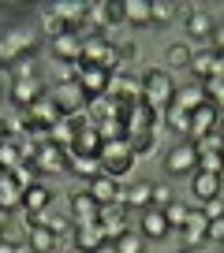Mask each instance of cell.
Listing matches in <instances>:
<instances>
[{
    "label": "cell",
    "mask_w": 224,
    "mask_h": 253,
    "mask_svg": "<svg viewBox=\"0 0 224 253\" xmlns=\"http://www.w3.org/2000/svg\"><path fill=\"white\" fill-rule=\"evenodd\" d=\"M142 97L150 104V112H168L172 108V97H176V82L165 67H150L142 75Z\"/></svg>",
    "instance_id": "1"
},
{
    "label": "cell",
    "mask_w": 224,
    "mask_h": 253,
    "mask_svg": "<svg viewBox=\"0 0 224 253\" xmlns=\"http://www.w3.org/2000/svg\"><path fill=\"white\" fill-rule=\"evenodd\" d=\"M198 171V149H194V142H176V145H168L165 153V175H194Z\"/></svg>",
    "instance_id": "2"
},
{
    "label": "cell",
    "mask_w": 224,
    "mask_h": 253,
    "mask_svg": "<svg viewBox=\"0 0 224 253\" xmlns=\"http://www.w3.org/2000/svg\"><path fill=\"white\" fill-rule=\"evenodd\" d=\"M213 30H217V23L209 19L206 8H191V11H187V19H183V34H187L183 41H187V45H206L209 48Z\"/></svg>",
    "instance_id": "3"
},
{
    "label": "cell",
    "mask_w": 224,
    "mask_h": 253,
    "mask_svg": "<svg viewBox=\"0 0 224 253\" xmlns=\"http://www.w3.org/2000/svg\"><path fill=\"white\" fill-rule=\"evenodd\" d=\"M221 190H224V175H213V171H194L191 175V194H194L198 205L221 198Z\"/></svg>",
    "instance_id": "4"
},
{
    "label": "cell",
    "mask_w": 224,
    "mask_h": 253,
    "mask_svg": "<svg viewBox=\"0 0 224 253\" xmlns=\"http://www.w3.org/2000/svg\"><path fill=\"white\" fill-rule=\"evenodd\" d=\"M138 235H142L146 242H161V238L172 235V227H168L161 209H142V216H138Z\"/></svg>",
    "instance_id": "5"
},
{
    "label": "cell",
    "mask_w": 224,
    "mask_h": 253,
    "mask_svg": "<svg viewBox=\"0 0 224 253\" xmlns=\"http://www.w3.org/2000/svg\"><path fill=\"white\" fill-rule=\"evenodd\" d=\"M217 123H221V112L213 104H202L198 112H191V138L187 142H202V138L217 134Z\"/></svg>",
    "instance_id": "6"
},
{
    "label": "cell",
    "mask_w": 224,
    "mask_h": 253,
    "mask_svg": "<svg viewBox=\"0 0 224 253\" xmlns=\"http://www.w3.org/2000/svg\"><path fill=\"white\" fill-rule=\"evenodd\" d=\"M101 160H105V175L120 179V175L131 168V160H135V157H131V149H127L123 142H109V145L101 149Z\"/></svg>",
    "instance_id": "7"
},
{
    "label": "cell",
    "mask_w": 224,
    "mask_h": 253,
    "mask_svg": "<svg viewBox=\"0 0 224 253\" xmlns=\"http://www.w3.org/2000/svg\"><path fill=\"white\" fill-rule=\"evenodd\" d=\"M172 104L183 112H198L202 104H209V93L202 82H187V86H176V97H172Z\"/></svg>",
    "instance_id": "8"
},
{
    "label": "cell",
    "mask_w": 224,
    "mask_h": 253,
    "mask_svg": "<svg viewBox=\"0 0 224 253\" xmlns=\"http://www.w3.org/2000/svg\"><path fill=\"white\" fill-rule=\"evenodd\" d=\"M187 71L194 75V82H202V86H206V82H213V75H217V48L209 45V48H198V52L191 56V67H187Z\"/></svg>",
    "instance_id": "9"
},
{
    "label": "cell",
    "mask_w": 224,
    "mask_h": 253,
    "mask_svg": "<svg viewBox=\"0 0 224 253\" xmlns=\"http://www.w3.org/2000/svg\"><path fill=\"white\" fill-rule=\"evenodd\" d=\"M53 56H56V63H75V60H82V38H79L75 30L60 34V38L53 41Z\"/></svg>",
    "instance_id": "10"
},
{
    "label": "cell",
    "mask_w": 224,
    "mask_h": 253,
    "mask_svg": "<svg viewBox=\"0 0 224 253\" xmlns=\"http://www.w3.org/2000/svg\"><path fill=\"white\" fill-rule=\"evenodd\" d=\"M90 198H94L97 205H116V201H123V190L116 186L112 175H97L94 186H90Z\"/></svg>",
    "instance_id": "11"
},
{
    "label": "cell",
    "mask_w": 224,
    "mask_h": 253,
    "mask_svg": "<svg viewBox=\"0 0 224 253\" xmlns=\"http://www.w3.org/2000/svg\"><path fill=\"white\" fill-rule=\"evenodd\" d=\"M45 97V86H41V79H23V82H11V101L15 104H26V108H34V104Z\"/></svg>",
    "instance_id": "12"
},
{
    "label": "cell",
    "mask_w": 224,
    "mask_h": 253,
    "mask_svg": "<svg viewBox=\"0 0 224 253\" xmlns=\"http://www.w3.org/2000/svg\"><path fill=\"white\" fill-rule=\"evenodd\" d=\"M71 223H75V227L97 223V201L90 198V194H75V198H71Z\"/></svg>",
    "instance_id": "13"
},
{
    "label": "cell",
    "mask_w": 224,
    "mask_h": 253,
    "mask_svg": "<svg viewBox=\"0 0 224 253\" xmlns=\"http://www.w3.org/2000/svg\"><path fill=\"white\" fill-rule=\"evenodd\" d=\"M105 242H109V238H105L101 223H86V227H75V246H79V250L94 253V250H101Z\"/></svg>",
    "instance_id": "14"
},
{
    "label": "cell",
    "mask_w": 224,
    "mask_h": 253,
    "mask_svg": "<svg viewBox=\"0 0 224 253\" xmlns=\"http://www.w3.org/2000/svg\"><path fill=\"white\" fill-rule=\"evenodd\" d=\"M105 82H109V71H105V67L82 63V79H79V89H82V93H101Z\"/></svg>",
    "instance_id": "15"
},
{
    "label": "cell",
    "mask_w": 224,
    "mask_h": 253,
    "mask_svg": "<svg viewBox=\"0 0 224 253\" xmlns=\"http://www.w3.org/2000/svg\"><path fill=\"white\" fill-rule=\"evenodd\" d=\"M191 56H194V48L187 45V41H172V45L165 48V71H172V67H191Z\"/></svg>",
    "instance_id": "16"
},
{
    "label": "cell",
    "mask_w": 224,
    "mask_h": 253,
    "mask_svg": "<svg viewBox=\"0 0 224 253\" xmlns=\"http://www.w3.org/2000/svg\"><path fill=\"white\" fill-rule=\"evenodd\" d=\"M49 201H53L49 186H38V182H30V186L23 190V205H26V212H45Z\"/></svg>",
    "instance_id": "17"
},
{
    "label": "cell",
    "mask_w": 224,
    "mask_h": 253,
    "mask_svg": "<svg viewBox=\"0 0 224 253\" xmlns=\"http://www.w3.org/2000/svg\"><path fill=\"white\" fill-rule=\"evenodd\" d=\"M26 246H30V253H53L56 250V235L49 227H30L26 231Z\"/></svg>",
    "instance_id": "18"
},
{
    "label": "cell",
    "mask_w": 224,
    "mask_h": 253,
    "mask_svg": "<svg viewBox=\"0 0 224 253\" xmlns=\"http://www.w3.org/2000/svg\"><path fill=\"white\" fill-rule=\"evenodd\" d=\"M150 190H153V182H131L127 190H123V205H135V209H150Z\"/></svg>",
    "instance_id": "19"
},
{
    "label": "cell",
    "mask_w": 224,
    "mask_h": 253,
    "mask_svg": "<svg viewBox=\"0 0 224 253\" xmlns=\"http://www.w3.org/2000/svg\"><path fill=\"white\" fill-rule=\"evenodd\" d=\"M123 23L127 26H150V4L146 0H127L123 4Z\"/></svg>",
    "instance_id": "20"
},
{
    "label": "cell",
    "mask_w": 224,
    "mask_h": 253,
    "mask_svg": "<svg viewBox=\"0 0 224 253\" xmlns=\"http://www.w3.org/2000/svg\"><path fill=\"white\" fill-rule=\"evenodd\" d=\"M176 15H179V8L168 4V0H153L150 4V26H168Z\"/></svg>",
    "instance_id": "21"
},
{
    "label": "cell",
    "mask_w": 224,
    "mask_h": 253,
    "mask_svg": "<svg viewBox=\"0 0 224 253\" xmlns=\"http://www.w3.org/2000/svg\"><path fill=\"white\" fill-rule=\"evenodd\" d=\"M41 34H45V38H60V34H67V23L60 15H56V8H45L41 11Z\"/></svg>",
    "instance_id": "22"
},
{
    "label": "cell",
    "mask_w": 224,
    "mask_h": 253,
    "mask_svg": "<svg viewBox=\"0 0 224 253\" xmlns=\"http://www.w3.org/2000/svg\"><path fill=\"white\" fill-rule=\"evenodd\" d=\"M165 123L172 126L176 134H187V138H191V112H183V108H176V104H172V108L165 112Z\"/></svg>",
    "instance_id": "23"
},
{
    "label": "cell",
    "mask_w": 224,
    "mask_h": 253,
    "mask_svg": "<svg viewBox=\"0 0 224 253\" xmlns=\"http://www.w3.org/2000/svg\"><path fill=\"white\" fill-rule=\"evenodd\" d=\"M112 246H116V253H146V238L138 231H123Z\"/></svg>",
    "instance_id": "24"
},
{
    "label": "cell",
    "mask_w": 224,
    "mask_h": 253,
    "mask_svg": "<svg viewBox=\"0 0 224 253\" xmlns=\"http://www.w3.org/2000/svg\"><path fill=\"white\" fill-rule=\"evenodd\" d=\"M172 201H176V194H172V182H153V190H150V209H161V212H165Z\"/></svg>",
    "instance_id": "25"
},
{
    "label": "cell",
    "mask_w": 224,
    "mask_h": 253,
    "mask_svg": "<svg viewBox=\"0 0 224 253\" xmlns=\"http://www.w3.org/2000/svg\"><path fill=\"white\" fill-rule=\"evenodd\" d=\"M165 220H168V227L172 231H183L187 227V220H191V205H183V201H172V205L165 209Z\"/></svg>",
    "instance_id": "26"
},
{
    "label": "cell",
    "mask_w": 224,
    "mask_h": 253,
    "mask_svg": "<svg viewBox=\"0 0 224 253\" xmlns=\"http://www.w3.org/2000/svg\"><path fill=\"white\" fill-rule=\"evenodd\" d=\"M206 93H209V104H213L217 112H224V82H221V79L206 82Z\"/></svg>",
    "instance_id": "27"
},
{
    "label": "cell",
    "mask_w": 224,
    "mask_h": 253,
    "mask_svg": "<svg viewBox=\"0 0 224 253\" xmlns=\"http://www.w3.org/2000/svg\"><path fill=\"white\" fill-rule=\"evenodd\" d=\"M34 67H38V60H34V56H26V60H15V63H11V71H15V82L34 79Z\"/></svg>",
    "instance_id": "28"
},
{
    "label": "cell",
    "mask_w": 224,
    "mask_h": 253,
    "mask_svg": "<svg viewBox=\"0 0 224 253\" xmlns=\"http://www.w3.org/2000/svg\"><path fill=\"white\" fill-rule=\"evenodd\" d=\"M198 209H202L206 220H224V198H213V201H206V205H198Z\"/></svg>",
    "instance_id": "29"
},
{
    "label": "cell",
    "mask_w": 224,
    "mask_h": 253,
    "mask_svg": "<svg viewBox=\"0 0 224 253\" xmlns=\"http://www.w3.org/2000/svg\"><path fill=\"white\" fill-rule=\"evenodd\" d=\"M209 242H217V246H224V220H209Z\"/></svg>",
    "instance_id": "30"
},
{
    "label": "cell",
    "mask_w": 224,
    "mask_h": 253,
    "mask_svg": "<svg viewBox=\"0 0 224 253\" xmlns=\"http://www.w3.org/2000/svg\"><path fill=\"white\" fill-rule=\"evenodd\" d=\"M56 75L71 82V79H75V63H56Z\"/></svg>",
    "instance_id": "31"
},
{
    "label": "cell",
    "mask_w": 224,
    "mask_h": 253,
    "mask_svg": "<svg viewBox=\"0 0 224 253\" xmlns=\"http://www.w3.org/2000/svg\"><path fill=\"white\" fill-rule=\"evenodd\" d=\"M213 79L224 82V52H217V75H213Z\"/></svg>",
    "instance_id": "32"
},
{
    "label": "cell",
    "mask_w": 224,
    "mask_h": 253,
    "mask_svg": "<svg viewBox=\"0 0 224 253\" xmlns=\"http://www.w3.org/2000/svg\"><path fill=\"white\" fill-rule=\"evenodd\" d=\"M8 227V209H0V231Z\"/></svg>",
    "instance_id": "33"
},
{
    "label": "cell",
    "mask_w": 224,
    "mask_h": 253,
    "mask_svg": "<svg viewBox=\"0 0 224 253\" xmlns=\"http://www.w3.org/2000/svg\"><path fill=\"white\" fill-rule=\"evenodd\" d=\"M94 253H116V246H112V242H105L101 250H94Z\"/></svg>",
    "instance_id": "34"
},
{
    "label": "cell",
    "mask_w": 224,
    "mask_h": 253,
    "mask_svg": "<svg viewBox=\"0 0 224 253\" xmlns=\"http://www.w3.org/2000/svg\"><path fill=\"white\" fill-rule=\"evenodd\" d=\"M217 134L224 138V112H221V123H217Z\"/></svg>",
    "instance_id": "35"
},
{
    "label": "cell",
    "mask_w": 224,
    "mask_h": 253,
    "mask_svg": "<svg viewBox=\"0 0 224 253\" xmlns=\"http://www.w3.org/2000/svg\"><path fill=\"white\" fill-rule=\"evenodd\" d=\"M67 253H86V250H79V246H71V250H67Z\"/></svg>",
    "instance_id": "36"
},
{
    "label": "cell",
    "mask_w": 224,
    "mask_h": 253,
    "mask_svg": "<svg viewBox=\"0 0 224 253\" xmlns=\"http://www.w3.org/2000/svg\"><path fill=\"white\" fill-rule=\"evenodd\" d=\"M176 253H194V250H183V246H179V250H176Z\"/></svg>",
    "instance_id": "37"
},
{
    "label": "cell",
    "mask_w": 224,
    "mask_h": 253,
    "mask_svg": "<svg viewBox=\"0 0 224 253\" xmlns=\"http://www.w3.org/2000/svg\"><path fill=\"white\" fill-rule=\"evenodd\" d=\"M221 164H224V145H221Z\"/></svg>",
    "instance_id": "38"
},
{
    "label": "cell",
    "mask_w": 224,
    "mask_h": 253,
    "mask_svg": "<svg viewBox=\"0 0 224 253\" xmlns=\"http://www.w3.org/2000/svg\"><path fill=\"white\" fill-rule=\"evenodd\" d=\"M221 250H224V246H221Z\"/></svg>",
    "instance_id": "39"
},
{
    "label": "cell",
    "mask_w": 224,
    "mask_h": 253,
    "mask_svg": "<svg viewBox=\"0 0 224 253\" xmlns=\"http://www.w3.org/2000/svg\"><path fill=\"white\" fill-rule=\"evenodd\" d=\"M221 253H224V250H221Z\"/></svg>",
    "instance_id": "40"
}]
</instances>
